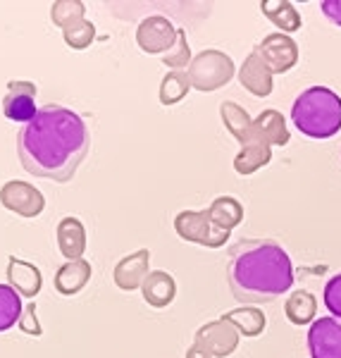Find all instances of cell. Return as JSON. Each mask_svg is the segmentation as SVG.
Instances as JSON below:
<instances>
[{
  "instance_id": "obj_4",
  "label": "cell",
  "mask_w": 341,
  "mask_h": 358,
  "mask_svg": "<svg viewBox=\"0 0 341 358\" xmlns=\"http://www.w3.org/2000/svg\"><path fill=\"white\" fill-rule=\"evenodd\" d=\"M187 74H189L191 89L201 91V94H212V91L222 89V86H227L232 82L236 67H234V60L224 53V50L208 48V50H201L198 55H194Z\"/></svg>"
},
{
  "instance_id": "obj_3",
  "label": "cell",
  "mask_w": 341,
  "mask_h": 358,
  "mask_svg": "<svg viewBox=\"0 0 341 358\" xmlns=\"http://www.w3.org/2000/svg\"><path fill=\"white\" fill-rule=\"evenodd\" d=\"M291 122L308 138H332L341 131V96L327 86L300 91L291 106Z\"/></svg>"
},
{
  "instance_id": "obj_19",
  "label": "cell",
  "mask_w": 341,
  "mask_h": 358,
  "mask_svg": "<svg viewBox=\"0 0 341 358\" xmlns=\"http://www.w3.org/2000/svg\"><path fill=\"white\" fill-rule=\"evenodd\" d=\"M253 129H256V136L260 141L268 143L270 148L286 146L289 138H291L284 115L280 110H275V108H268V110H263L258 117H253Z\"/></svg>"
},
{
  "instance_id": "obj_27",
  "label": "cell",
  "mask_w": 341,
  "mask_h": 358,
  "mask_svg": "<svg viewBox=\"0 0 341 358\" xmlns=\"http://www.w3.org/2000/svg\"><path fill=\"white\" fill-rule=\"evenodd\" d=\"M84 15H86V5L82 0H60V3H53V8H50V20L62 31L86 20Z\"/></svg>"
},
{
  "instance_id": "obj_18",
  "label": "cell",
  "mask_w": 341,
  "mask_h": 358,
  "mask_svg": "<svg viewBox=\"0 0 341 358\" xmlns=\"http://www.w3.org/2000/svg\"><path fill=\"white\" fill-rule=\"evenodd\" d=\"M91 275H94V268L86 258H79V261H67L65 265H60V270L55 273V292L60 296H74L84 289L91 282Z\"/></svg>"
},
{
  "instance_id": "obj_13",
  "label": "cell",
  "mask_w": 341,
  "mask_h": 358,
  "mask_svg": "<svg viewBox=\"0 0 341 358\" xmlns=\"http://www.w3.org/2000/svg\"><path fill=\"white\" fill-rule=\"evenodd\" d=\"M273 77L275 74L270 72V67L265 65L263 57H260L256 50H251L244 60V65L239 67V84L256 98H268L273 94V89H275Z\"/></svg>"
},
{
  "instance_id": "obj_14",
  "label": "cell",
  "mask_w": 341,
  "mask_h": 358,
  "mask_svg": "<svg viewBox=\"0 0 341 358\" xmlns=\"http://www.w3.org/2000/svg\"><path fill=\"white\" fill-rule=\"evenodd\" d=\"M8 285L20 294V296H27V299H36L38 292L43 287V275L41 270L36 268L34 263H27L22 258H15L10 256L8 258Z\"/></svg>"
},
{
  "instance_id": "obj_24",
  "label": "cell",
  "mask_w": 341,
  "mask_h": 358,
  "mask_svg": "<svg viewBox=\"0 0 341 358\" xmlns=\"http://www.w3.org/2000/svg\"><path fill=\"white\" fill-rule=\"evenodd\" d=\"M273 160V148L268 143H251V146L239 148L234 158V170L239 172L241 177H248L253 172H258L260 167H265Z\"/></svg>"
},
{
  "instance_id": "obj_26",
  "label": "cell",
  "mask_w": 341,
  "mask_h": 358,
  "mask_svg": "<svg viewBox=\"0 0 341 358\" xmlns=\"http://www.w3.org/2000/svg\"><path fill=\"white\" fill-rule=\"evenodd\" d=\"M24 310L22 296L10 285H0V332H8L20 322V315Z\"/></svg>"
},
{
  "instance_id": "obj_6",
  "label": "cell",
  "mask_w": 341,
  "mask_h": 358,
  "mask_svg": "<svg viewBox=\"0 0 341 358\" xmlns=\"http://www.w3.org/2000/svg\"><path fill=\"white\" fill-rule=\"evenodd\" d=\"M239 342H241V334L227 317H219V320H210L205 325H201L194 337V344L201 346L210 358L232 356L239 349Z\"/></svg>"
},
{
  "instance_id": "obj_23",
  "label": "cell",
  "mask_w": 341,
  "mask_h": 358,
  "mask_svg": "<svg viewBox=\"0 0 341 358\" xmlns=\"http://www.w3.org/2000/svg\"><path fill=\"white\" fill-rule=\"evenodd\" d=\"M208 213H210L212 222H215L217 227L227 229V232L239 227L241 220H244V206H241L234 196H217L210 203V208H208Z\"/></svg>"
},
{
  "instance_id": "obj_33",
  "label": "cell",
  "mask_w": 341,
  "mask_h": 358,
  "mask_svg": "<svg viewBox=\"0 0 341 358\" xmlns=\"http://www.w3.org/2000/svg\"><path fill=\"white\" fill-rule=\"evenodd\" d=\"M187 358H210V356H208L205 351L201 349V346H196V344H194L191 349L187 351Z\"/></svg>"
},
{
  "instance_id": "obj_17",
  "label": "cell",
  "mask_w": 341,
  "mask_h": 358,
  "mask_svg": "<svg viewBox=\"0 0 341 358\" xmlns=\"http://www.w3.org/2000/svg\"><path fill=\"white\" fill-rule=\"evenodd\" d=\"M57 248L65 261H79L86 253V227L79 217H62L57 224Z\"/></svg>"
},
{
  "instance_id": "obj_32",
  "label": "cell",
  "mask_w": 341,
  "mask_h": 358,
  "mask_svg": "<svg viewBox=\"0 0 341 358\" xmlns=\"http://www.w3.org/2000/svg\"><path fill=\"white\" fill-rule=\"evenodd\" d=\"M320 10L332 24L341 27V0H325V3H320Z\"/></svg>"
},
{
  "instance_id": "obj_28",
  "label": "cell",
  "mask_w": 341,
  "mask_h": 358,
  "mask_svg": "<svg viewBox=\"0 0 341 358\" xmlns=\"http://www.w3.org/2000/svg\"><path fill=\"white\" fill-rule=\"evenodd\" d=\"M191 60H194V55H191V45H189V41H187V31L179 29L175 45H172V48L163 55V65L170 67V72H175V69L187 72L189 65H191Z\"/></svg>"
},
{
  "instance_id": "obj_16",
  "label": "cell",
  "mask_w": 341,
  "mask_h": 358,
  "mask_svg": "<svg viewBox=\"0 0 341 358\" xmlns=\"http://www.w3.org/2000/svg\"><path fill=\"white\" fill-rule=\"evenodd\" d=\"M141 296L150 308H167L177 296L175 277L165 270H150L141 285Z\"/></svg>"
},
{
  "instance_id": "obj_11",
  "label": "cell",
  "mask_w": 341,
  "mask_h": 358,
  "mask_svg": "<svg viewBox=\"0 0 341 358\" xmlns=\"http://www.w3.org/2000/svg\"><path fill=\"white\" fill-rule=\"evenodd\" d=\"M310 358H341V320L337 317H317L308 327Z\"/></svg>"
},
{
  "instance_id": "obj_7",
  "label": "cell",
  "mask_w": 341,
  "mask_h": 358,
  "mask_svg": "<svg viewBox=\"0 0 341 358\" xmlns=\"http://www.w3.org/2000/svg\"><path fill=\"white\" fill-rule=\"evenodd\" d=\"M0 203H3L5 210L31 220V217H38L43 213L45 199L34 184L24 182V179H13V182H5L0 187Z\"/></svg>"
},
{
  "instance_id": "obj_10",
  "label": "cell",
  "mask_w": 341,
  "mask_h": 358,
  "mask_svg": "<svg viewBox=\"0 0 341 358\" xmlns=\"http://www.w3.org/2000/svg\"><path fill=\"white\" fill-rule=\"evenodd\" d=\"M36 84L27 82V79H13L8 82L3 96V115L10 122H24L29 124L36 117L38 108H36Z\"/></svg>"
},
{
  "instance_id": "obj_12",
  "label": "cell",
  "mask_w": 341,
  "mask_h": 358,
  "mask_svg": "<svg viewBox=\"0 0 341 358\" xmlns=\"http://www.w3.org/2000/svg\"><path fill=\"white\" fill-rule=\"evenodd\" d=\"M148 273H150V251L148 248H138V251L124 256L122 261L115 265L113 280H115V285H117V289L134 292V289H141Z\"/></svg>"
},
{
  "instance_id": "obj_9",
  "label": "cell",
  "mask_w": 341,
  "mask_h": 358,
  "mask_svg": "<svg viewBox=\"0 0 341 358\" xmlns=\"http://www.w3.org/2000/svg\"><path fill=\"white\" fill-rule=\"evenodd\" d=\"M256 53L263 57V62L270 67L273 74H284L289 72L291 67H296L298 57H300V50H298V43L293 41L291 36L286 34H268V36L260 41L256 48Z\"/></svg>"
},
{
  "instance_id": "obj_1",
  "label": "cell",
  "mask_w": 341,
  "mask_h": 358,
  "mask_svg": "<svg viewBox=\"0 0 341 358\" xmlns=\"http://www.w3.org/2000/svg\"><path fill=\"white\" fill-rule=\"evenodd\" d=\"M91 148V134L79 113L62 106L38 108L36 117L17 134L22 167L34 177L72 182Z\"/></svg>"
},
{
  "instance_id": "obj_2",
  "label": "cell",
  "mask_w": 341,
  "mask_h": 358,
  "mask_svg": "<svg viewBox=\"0 0 341 358\" xmlns=\"http://www.w3.org/2000/svg\"><path fill=\"white\" fill-rule=\"evenodd\" d=\"M293 263L273 239H244L229 248L227 282L241 303H270L293 287Z\"/></svg>"
},
{
  "instance_id": "obj_29",
  "label": "cell",
  "mask_w": 341,
  "mask_h": 358,
  "mask_svg": "<svg viewBox=\"0 0 341 358\" xmlns=\"http://www.w3.org/2000/svg\"><path fill=\"white\" fill-rule=\"evenodd\" d=\"M62 38H65V43L72 50H86L91 43L96 41V27H94V22L82 20L79 24L65 29V31H62Z\"/></svg>"
},
{
  "instance_id": "obj_25",
  "label": "cell",
  "mask_w": 341,
  "mask_h": 358,
  "mask_svg": "<svg viewBox=\"0 0 341 358\" xmlns=\"http://www.w3.org/2000/svg\"><path fill=\"white\" fill-rule=\"evenodd\" d=\"M189 89H191V84H189V74L182 72V69H175V72H167L163 77V82H160V103L163 106H177L182 98H187Z\"/></svg>"
},
{
  "instance_id": "obj_15",
  "label": "cell",
  "mask_w": 341,
  "mask_h": 358,
  "mask_svg": "<svg viewBox=\"0 0 341 358\" xmlns=\"http://www.w3.org/2000/svg\"><path fill=\"white\" fill-rule=\"evenodd\" d=\"M219 117H222V124L227 127V131L232 134L239 146H251V143H263L256 136V129H253V117L246 113V108H241L239 103L234 101H224L219 106Z\"/></svg>"
},
{
  "instance_id": "obj_5",
  "label": "cell",
  "mask_w": 341,
  "mask_h": 358,
  "mask_svg": "<svg viewBox=\"0 0 341 358\" xmlns=\"http://www.w3.org/2000/svg\"><path fill=\"white\" fill-rule=\"evenodd\" d=\"M175 232L179 239L205 248H219L227 244L229 232L212 222L208 210H182L175 217Z\"/></svg>"
},
{
  "instance_id": "obj_8",
  "label": "cell",
  "mask_w": 341,
  "mask_h": 358,
  "mask_svg": "<svg viewBox=\"0 0 341 358\" xmlns=\"http://www.w3.org/2000/svg\"><path fill=\"white\" fill-rule=\"evenodd\" d=\"M179 29L163 15H150L138 22L136 43L148 55H165L175 45Z\"/></svg>"
},
{
  "instance_id": "obj_22",
  "label": "cell",
  "mask_w": 341,
  "mask_h": 358,
  "mask_svg": "<svg viewBox=\"0 0 341 358\" xmlns=\"http://www.w3.org/2000/svg\"><path fill=\"white\" fill-rule=\"evenodd\" d=\"M222 317H227L232 322L241 337H260L265 332V325H268V317L256 306H241V308L224 313Z\"/></svg>"
},
{
  "instance_id": "obj_20",
  "label": "cell",
  "mask_w": 341,
  "mask_h": 358,
  "mask_svg": "<svg viewBox=\"0 0 341 358\" xmlns=\"http://www.w3.org/2000/svg\"><path fill=\"white\" fill-rule=\"evenodd\" d=\"M260 13L280 29V34H286V36L303 27V20H300L296 5L289 3V0H263L260 3Z\"/></svg>"
},
{
  "instance_id": "obj_31",
  "label": "cell",
  "mask_w": 341,
  "mask_h": 358,
  "mask_svg": "<svg viewBox=\"0 0 341 358\" xmlns=\"http://www.w3.org/2000/svg\"><path fill=\"white\" fill-rule=\"evenodd\" d=\"M17 327H20L24 334H29V337H41V334H43V327H41V322H38V317H36V303H34V301L24 306Z\"/></svg>"
},
{
  "instance_id": "obj_21",
  "label": "cell",
  "mask_w": 341,
  "mask_h": 358,
  "mask_svg": "<svg viewBox=\"0 0 341 358\" xmlns=\"http://www.w3.org/2000/svg\"><path fill=\"white\" fill-rule=\"evenodd\" d=\"M284 313L291 325H313L317 320V299L305 289H293L284 301Z\"/></svg>"
},
{
  "instance_id": "obj_30",
  "label": "cell",
  "mask_w": 341,
  "mask_h": 358,
  "mask_svg": "<svg viewBox=\"0 0 341 358\" xmlns=\"http://www.w3.org/2000/svg\"><path fill=\"white\" fill-rule=\"evenodd\" d=\"M322 301L325 308L332 313V317L341 320V273L334 275L332 280L325 285V294H322Z\"/></svg>"
}]
</instances>
